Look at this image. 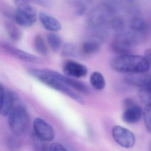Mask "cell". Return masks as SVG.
I'll return each instance as SVG.
<instances>
[{
	"mask_svg": "<svg viewBox=\"0 0 151 151\" xmlns=\"http://www.w3.org/2000/svg\"><path fill=\"white\" fill-rule=\"evenodd\" d=\"M122 108L124 112L122 117L123 120L127 123H136L140 120L143 115L141 108L131 99L126 98L124 100Z\"/></svg>",
	"mask_w": 151,
	"mask_h": 151,
	"instance_id": "obj_6",
	"label": "cell"
},
{
	"mask_svg": "<svg viewBox=\"0 0 151 151\" xmlns=\"http://www.w3.org/2000/svg\"><path fill=\"white\" fill-rule=\"evenodd\" d=\"M110 64L114 70L121 73H145L150 69V64L145 57L134 55H123L115 57Z\"/></svg>",
	"mask_w": 151,
	"mask_h": 151,
	"instance_id": "obj_1",
	"label": "cell"
},
{
	"mask_svg": "<svg viewBox=\"0 0 151 151\" xmlns=\"http://www.w3.org/2000/svg\"><path fill=\"white\" fill-rule=\"evenodd\" d=\"M112 29L116 32L121 31L124 27V23L123 20L120 17H115L111 22Z\"/></svg>",
	"mask_w": 151,
	"mask_h": 151,
	"instance_id": "obj_25",
	"label": "cell"
},
{
	"mask_svg": "<svg viewBox=\"0 0 151 151\" xmlns=\"http://www.w3.org/2000/svg\"><path fill=\"white\" fill-rule=\"evenodd\" d=\"M139 97L147 105L151 103V93L147 89H141L138 93Z\"/></svg>",
	"mask_w": 151,
	"mask_h": 151,
	"instance_id": "obj_26",
	"label": "cell"
},
{
	"mask_svg": "<svg viewBox=\"0 0 151 151\" xmlns=\"http://www.w3.org/2000/svg\"><path fill=\"white\" fill-rule=\"evenodd\" d=\"M77 48L72 43H67L63 47L61 55L63 57H76L78 56Z\"/></svg>",
	"mask_w": 151,
	"mask_h": 151,
	"instance_id": "obj_20",
	"label": "cell"
},
{
	"mask_svg": "<svg viewBox=\"0 0 151 151\" xmlns=\"http://www.w3.org/2000/svg\"><path fill=\"white\" fill-rule=\"evenodd\" d=\"M100 45L94 41H86L82 46V52L86 55L93 54L98 52L100 50Z\"/></svg>",
	"mask_w": 151,
	"mask_h": 151,
	"instance_id": "obj_18",
	"label": "cell"
},
{
	"mask_svg": "<svg viewBox=\"0 0 151 151\" xmlns=\"http://www.w3.org/2000/svg\"><path fill=\"white\" fill-rule=\"evenodd\" d=\"M131 28L136 32L144 33L148 31L149 25L145 21L142 19H136L132 22Z\"/></svg>",
	"mask_w": 151,
	"mask_h": 151,
	"instance_id": "obj_19",
	"label": "cell"
},
{
	"mask_svg": "<svg viewBox=\"0 0 151 151\" xmlns=\"http://www.w3.org/2000/svg\"><path fill=\"white\" fill-rule=\"evenodd\" d=\"M90 81L92 86L98 91L102 90L106 86V81L104 76L98 71H94L92 73Z\"/></svg>",
	"mask_w": 151,
	"mask_h": 151,
	"instance_id": "obj_16",
	"label": "cell"
},
{
	"mask_svg": "<svg viewBox=\"0 0 151 151\" xmlns=\"http://www.w3.org/2000/svg\"><path fill=\"white\" fill-rule=\"evenodd\" d=\"M48 151H68L63 145L57 142L52 143L50 145Z\"/></svg>",
	"mask_w": 151,
	"mask_h": 151,
	"instance_id": "obj_27",
	"label": "cell"
},
{
	"mask_svg": "<svg viewBox=\"0 0 151 151\" xmlns=\"http://www.w3.org/2000/svg\"><path fill=\"white\" fill-rule=\"evenodd\" d=\"M33 128L35 135L46 142L52 141L55 137L53 128L42 118H35L33 122Z\"/></svg>",
	"mask_w": 151,
	"mask_h": 151,
	"instance_id": "obj_9",
	"label": "cell"
},
{
	"mask_svg": "<svg viewBox=\"0 0 151 151\" xmlns=\"http://www.w3.org/2000/svg\"><path fill=\"white\" fill-rule=\"evenodd\" d=\"M35 46L37 51L41 55L46 56L48 54V48L43 38L37 35L35 38Z\"/></svg>",
	"mask_w": 151,
	"mask_h": 151,
	"instance_id": "obj_21",
	"label": "cell"
},
{
	"mask_svg": "<svg viewBox=\"0 0 151 151\" xmlns=\"http://www.w3.org/2000/svg\"><path fill=\"white\" fill-rule=\"evenodd\" d=\"M46 72L54 78L62 83L65 85L71 87L76 91L84 94H88L89 89L88 86L83 82L70 78L55 70L50 69H45Z\"/></svg>",
	"mask_w": 151,
	"mask_h": 151,
	"instance_id": "obj_8",
	"label": "cell"
},
{
	"mask_svg": "<svg viewBox=\"0 0 151 151\" xmlns=\"http://www.w3.org/2000/svg\"><path fill=\"white\" fill-rule=\"evenodd\" d=\"M143 73H134L125 78V82L128 84L139 87H146L151 76Z\"/></svg>",
	"mask_w": 151,
	"mask_h": 151,
	"instance_id": "obj_14",
	"label": "cell"
},
{
	"mask_svg": "<svg viewBox=\"0 0 151 151\" xmlns=\"http://www.w3.org/2000/svg\"><path fill=\"white\" fill-rule=\"evenodd\" d=\"M86 11V6L84 5H80L76 10V14L77 16H81L84 14Z\"/></svg>",
	"mask_w": 151,
	"mask_h": 151,
	"instance_id": "obj_28",
	"label": "cell"
},
{
	"mask_svg": "<svg viewBox=\"0 0 151 151\" xmlns=\"http://www.w3.org/2000/svg\"><path fill=\"white\" fill-rule=\"evenodd\" d=\"M5 27L8 34L13 41H18L22 39V31L14 23L10 21H6Z\"/></svg>",
	"mask_w": 151,
	"mask_h": 151,
	"instance_id": "obj_15",
	"label": "cell"
},
{
	"mask_svg": "<svg viewBox=\"0 0 151 151\" xmlns=\"http://www.w3.org/2000/svg\"><path fill=\"white\" fill-rule=\"evenodd\" d=\"M143 116L146 129L151 133V103L146 105L143 112Z\"/></svg>",
	"mask_w": 151,
	"mask_h": 151,
	"instance_id": "obj_22",
	"label": "cell"
},
{
	"mask_svg": "<svg viewBox=\"0 0 151 151\" xmlns=\"http://www.w3.org/2000/svg\"><path fill=\"white\" fill-rule=\"evenodd\" d=\"M150 151H151V144H150Z\"/></svg>",
	"mask_w": 151,
	"mask_h": 151,
	"instance_id": "obj_32",
	"label": "cell"
},
{
	"mask_svg": "<svg viewBox=\"0 0 151 151\" xmlns=\"http://www.w3.org/2000/svg\"><path fill=\"white\" fill-rule=\"evenodd\" d=\"M1 47L7 53L24 61L37 64H41L44 63L41 58L18 49L9 43L4 42L1 44Z\"/></svg>",
	"mask_w": 151,
	"mask_h": 151,
	"instance_id": "obj_10",
	"label": "cell"
},
{
	"mask_svg": "<svg viewBox=\"0 0 151 151\" xmlns=\"http://www.w3.org/2000/svg\"><path fill=\"white\" fill-rule=\"evenodd\" d=\"M146 88L147 90L149 91V92L151 93V78L149 79V81H148Z\"/></svg>",
	"mask_w": 151,
	"mask_h": 151,
	"instance_id": "obj_31",
	"label": "cell"
},
{
	"mask_svg": "<svg viewBox=\"0 0 151 151\" xmlns=\"http://www.w3.org/2000/svg\"><path fill=\"white\" fill-rule=\"evenodd\" d=\"M145 58L149 64H151V49H147L145 52Z\"/></svg>",
	"mask_w": 151,
	"mask_h": 151,
	"instance_id": "obj_29",
	"label": "cell"
},
{
	"mask_svg": "<svg viewBox=\"0 0 151 151\" xmlns=\"http://www.w3.org/2000/svg\"><path fill=\"white\" fill-rule=\"evenodd\" d=\"M112 134L115 142L122 147L130 148L135 145V135L132 132L126 128L116 125L112 129Z\"/></svg>",
	"mask_w": 151,
	"mask_h": 151,
	"instance_id": "obj_7",
	"label": "cell"
},
{
	"mask_svg": "<svg viewBox=\"0 0 151 151\" xmlns=\"http://www.w3.org/2000/svg\"><path fill=\"white\" fill-rule=\"evenodd\" d=\"M28 72L33 77L50 88L66 94L81 105L84 104L83 99L79 94L70 89L61 82L48 75L44 70L30 68L28 70Z\"/></svg>",
	"mask_w": 151,
	"mask_h": 151,
	"instance_id": "obj_2",
	"label": "cell"
},
{
	"mask_svg": "<svg viewBox=\"0 0 151 151\" xmlns=\"http://www.w3.org/2000/svg\"><path fill=\"white\" fill-rule=\"evenodd\" d=\"M20 98L14 91L6 90L2 85L0 87V114L3 116L9 115L15 107L21 105Z\"/></svg>",
	"mask_w": 151,
	"mask_h": 151,
	"instance_id": "obj_5",
	"label": "cell"
},
{
	"mask_svg": "<svg viewBox=\"0 0 151 151\" xmlns=\"http://www.w3.org/2000/svg\"><path fill=\"white\" fill-rule=\"evenodd\" d=\"M38 17L41 24L47 30L57 32L61 29L60 22L55 17L43 12H40Z\"/></svg>",
	"mask_w": 151,
	"mask_h": 151,
	"instance_id": "obj_13",
	"label": "cell"
},
{
	"mask_svg": "<svg viewBox=\"0 0 151 151\" xmlns=\"http://www.w3.org/2000/svg\"><path fill=\"white\" fill-rule=\"evenodd\" d=\"M133 42V39L130 36H121L112 43L111 48L115 52L121 55L129 54L132 51Z\"/></svg>",
	"mask_w": 151,
	"mask_h": 151,
	"instance_id": "obj_12",
	"label": "cell"
},
{
	"mask_svg": "<svg viewBox=\"0 0 151 151\" xmlns=\"http://www.w3.org/2000/svg\"><path fill=\"white\" fill-rule=\"evenodd\" d=\"M16 6L14 21L17 24L24 27H30L34 24L37 15L35 9L26 1H14Z\"/></svg>",
	"mask_w": 151,
	"mask_h": 151,
	"instance_id": "obj_4",
	"label": "cell"
},
{
	"mask_svg": "<svg viewBox=\"0 0 151 151\" xmlns=\"http://www.w3.org/2000/svg\"><path fill=\"white\" fill-rule=\"evenodd\" d=\"M46 141L42 140L37 137L35 134L32 137V143L36 151H47V146Z\"/></svg>",
	"mask_w": 151,
	"mask_h": 151,
	"instance_id": "obj_23",
	"label": "cell"
},
{
	"mask_svg": "<svg viewBox=\"0 0 151 151\" xmlns=\"http://www.w3.org/2000/svg\"><path fill=\"white\" fill-rule=\"evenodd\" d=\"M47 40L49 46L54 52H57L62 46V38L56 33H48L47 36Z\"/></svg>",
	"mask_w": 151,
	"mask_h": 151,
	"instance_id": "obj_17",
	"label": "cell"
},
{
	"mask_svg": "<svg viewBox=\"0 0 151 151\" xmlns=\"http://www.w3.org/2000/svg\"><path fill=\"white\" fill-rule=\"evenodd\" d=\"M29 122L28 112L22 104L15 107L9 115V128L16 136L23 135L27 131Z\"/></svg>",
	"mask_w": 151,
	"mask_h": 151,
	"instance_id": "obj_3",
	"label": "cell"
},
{
	"mask_svg": "<svg viewBox=\"0 0 151 151\" xmlns=\"http://www.w3.org/2000/svg\"><path fill=\"white\" fill-rule=\"evenodd\" d=\"M6 144L8 148L12 151H17L20 149L21 146V143L20 140L14 137H9L7 139Z\"/></svg>",
	"mask_w": 151,
	"mask_h": 151,
	"instance_id": "obj_24",
	"label": "cell"
},
{
	"mask_svg": "<svg viewBox=\"0 0 151 151\" xmlns=\"http://www.w3.org/2000/svg\"><path fill=\"white\" fill-rule=\"evenodd\" d=\"M33 2L43 6H48L51 4V1H33Z\"/></svg>",
	"mask_w": 151,
	"mask_h": 151,
	"instance_id": "obj_30",
	"label": "cell"
},
{
	"mask_svg": "<svg viewBox=\"0 0 151 151\" xmlns=\"http://www.w3.org/2000/svg\"><path fill=\"white\" fill-rule=\"evenodd\" d=\"M64 74L72 77H83L88 73V69L82 63L73 60H68L65 62L63 67Z\"/></svg>",
	"mask_w": 151,
	"mask_h": 151,
	"instance_id": "obj_11",
	"label": "cell"
}]
</instances>
